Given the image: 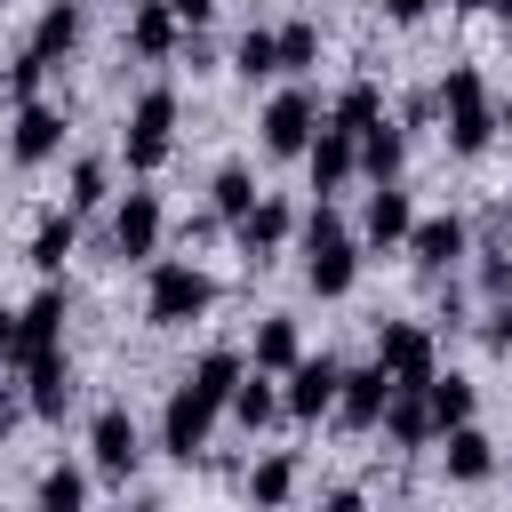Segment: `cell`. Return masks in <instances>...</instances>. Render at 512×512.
I'll list each match as a JSON object with an SVG mask.
<instances>
[{
  "label": "cell",
  "instance_id": "obj_1",
  "mask_svg": "<svg viewBox=\"0 0 512 512\" xmlns=\"http://www.w3.org/2000/svg\"><path fill=\"white\" fill-rule=\"evenodd\" d=\"M440 120H448V152H464V160H480L488 144H496V104H488V80H480V64H456L448 80H440Z\"/></svg>",
  "mask_w": 512,
  "mask_h": 512
},
{
  "label": "cell",
  "instance_id": "obj_2",
  "mask_svg": "<svg viewBox=\"0 0 512 512\" xmlns=\"http://www.w3.org/2000/svg\"><path fill=\"white\" fill-rule=\"evenodd\" d=\"M352 280H360V248H352L344 216L320 200V208L304 216V288H312V296H344Z\"/></svg>",
  "mask_w": 512,
  "mask_h": 512
},
{
  "label": "cell",
  "instance_id": "obj_3",
  "mask_svg": "<svg viewBox=\"0 0 512 512\" xmlns=\"http://www.w3.org/2000/svg\"><path fill=\"white\" fill-rule=\"evenodd\" d=\"M216 304V280L192 264V256H160L152 264V280H144V320L152 328H184V320H200Z\"/></svg>",
  "mask_w": 512,
  "mask_h": 512
},
{
  "label": "cell",
  "instance_id": "obj_4",
  "mask_svg": "<svg viewBox=\"0 0 512 512\" xmlns=\"http://www.w3.org/2000/svg\"><path fill=\"white\" fill-rule=\"evenodd\" d=\"M168 144H176V88H144L128 104V168L152 176L168 160Z\"/></svg>",
  "mask_w": 512,
  "mask_h": 512
},
{
  "label": "cell",
  "instance_id": "obj_5",
  "mask_svg": "<svg viewBox=\"0 0 512 512\" xmlns=\"http://www.w3.org/2000/svg\"><path fill=\"white\" fill-rule=\"evenodd\" d=\"M256 128H264V152H272V160H304L312 136H320V96H312V88H280Z\"/></svg>",
  "mask_w": 512,
  "mask_h": 512
},
{
  "label": "cell",
  "instance_id": "obj_6",
  "mask_svg": "<svg viewBox=\"0 0 512 512\" xmlns=\"http://www.w3.org/2000/svg\"><path fill=\"white\" fill-rule=\"evenodd\" d=\"M56 352H64V288H40V296L16 312V344H8V360L32 368V360H56Z\"/></svg>",
  "mask_w": 512,
  "mask_h": 512
},
{
  "label": "cell",
  "instance_id": "obj_7",
  "mask_svg": "<svg viewBox=\"0 0 512 512\" xmlns=\"http://www.w3.org/2000/svg\"><path fill=\"white\" fill-rule=\"evenodd\" d=\"M376 368L392 384H432V328L424 320H384L376 328Z\"/></svg>",
  "mask_w": 512,
  "mask_h": 512
},
{
  "label": "cell",
  "instance_id": "obj_8",
  "mask_svg": "<svg viewBox=\"0 0 512 512\" xmlns=\"http://www.w3.org/2000/svg\"><path fill=\"white\" fill-rule=\"evenodd\" d=\"M208 432H216V408H208L192 384H176V392H168V408H160V448H168L176 464H192V456L208 448Z\"/></svg>",
  "mask_w": 512,
  "mask_h": 512
},
{
  "label": "cell",
  "instance_id": "obj_9",
  "mask_svg": "<svg viewBox=\"0 0 512 512\" xmlns=\"http://www.w3.org/2000/svg\"><path fill=\"white\" fill-rule=\"evenodd\" d=\"M88 456H96L104 480H128V472L144 464V432H136V416H128V408H96V424H88Z\"/></svg>",
  "mask_w": 512,
  "mask_h": 512
},
{
  "label": "cell",
  "instance_id": "obj_10",
  "mask_svg": "<svg viewBox=\"0 0 512 512\" xmlns=\"http://www.w3.org/2000/svg\"><path fill=\"white\" fill-rule=\"evenodd\" d=\"M336 384H344V368L320 352V360H296L288 368V392H280V416H296V424H312V416H336Z\"/></svg>",
  "mask_w": 512,
  "mask_h": 512
},
{
  "label": "cell",
  "instance_id": "obj_11",
  "mask_svg": "<svg viewBox=\"0 0 512 512\" xmlns=\"http://www.w3.org/2000/svg\"><path fill=\"white\" fill-rule=\"evenodd\" d=\"M384 400H392V376L368 360V368H344V384H336V424L344 432H376L384 424Z\"/></svg>",
  "mask_w": 512,
  "mask_h": 512
},
{
  "label": "cell",
  "instance_id": "obj_12",
  "mask_svg": "<svg viewBox=\"0 0 512 512\" xmlns=\"http://www.w3.org/2000/svg\"><path fill=\"white\" fill-rule=\"evenodd\" d=\"M56 152H64V112H56V104H24L16 128H8V160H16V168H40V160H56Z\"/></svg>",
  "mask_w": 512,
  "mask_h": 512
},
{
  "label": "cell",
  "instance_id": "obj_13",
  "mask_svg": "<svg viewBox=\"0 0 512 512\" xmlns=\"http://www.w3.org/2000/svg\"><path fill=\"white\" fill-rule=\"evenodd\" d=\"M104 240H112L120 264L152 256V248H160V200H152V192H128V200L112 208V232H104Z\"/></svg>",
  "mask_w": 512,
  "mask_h": 512
},
{
  "label": "cell",
  "instance_id": "obj_14",
  "mask_svg": "<svg viewBox=\"0 0 512 512\" xmlns=\"http://www.w3.org/2000/svg\"><path fill=\"white\" fill-rule=\"evenodd\" d=\"M464 248H472V224H464V216H416V224H408V256H416V272H448Z\"/></svg>",
  "mask_w": 512,
  "mask_h": 512
},
{
  "label": "cell",
  "instance_id": "obj_15",
  "mask_svg": "<svg viewBox=\"0 0 512 512\" xmlns=\"http://www.w3.org/2000/svg\"><path fill=\"white\" fill-rule=\"evenodd\" d=\"M80 32H88L80 0H48V8H40V24H32V40H24V56L56 64V56H72V48H80Z\"/></svg>",
  "mask_w": 512,
  "mask_h": 512
},
{
  "label": "cell",
  "instance_id": "obj_16",
  "mask_svg": "<svg viewBox=\"0 0 512 512\" xmlns=\"http://www.w3.org/2000/svg\"><path fill=\"white\" fill-rule=\"evenodd\" d=\"M408 224H416L408 192H400V184H376L368 208H360V240H376V248H408Z\"/></svg>",
  "mask_w": 512,
  "mask_h": 512
},
{
  "label": "cell",
  "instance_id": "obj_17",
  "mask_svg": "<svg viewBox=\"0 0 512 512\" xmlns=\"http://www.w3.org/2000/svg\"><path fill=\"white\" fill-rule=\"evenodd\" d=\"M304 160H312V192H320V200H328L336 184H352V176H360V144H352V136H336L328 120H320V136H312V152H304Z\"/></svg>",
  "mask_w": 512,
  "mask_h": 512
},
{
  "label": "cell",
  "instance_id": "obj_18",
  "mask_svg": "<svg viewBox=\"0 0 512 512\" xmlns=\"http://www.w3.org/2000/svg\"><path fill=\"white\" fill-rule=\"evenodd\" d=\"M24 408L40 416V424H56L64 408H72V360L56 352V360H32L24 368Z\"/></svg>",
  "mask_w": 512,
  "mask_h": 512
},
{
  "label": "cell",
  "instance_id": "obj_19",
  "mask_svg": "<svg viewBox=\"0 0 512 512\" xmlns=\"http://www.w3.org/2000/svg\"><path fill=\"white\" fill-rule=\"evenodd\" d=\"M392 448H424L432 440V408H424V384H392V400H384V424H376Z\"/></svg>",
  "mask_w": 512,
  "mask_h": 512
},
{
  "label": "cell",
  "instance_id": "obj_20",
  "mask_svg": "<svg viewBox=\"0 0 512 512\" xmlns=\"http://www.w3.org/2000/svg\"><path fill=\"white\" fill-rule=\"evenodd\" d=\"M128 48H136L144 64H160V56H176V48H184V32H176L168 0H136V16H128Z\"/></svg>",
  "mask_w": 512,
  "mask_h": 512
},
{
  "label": "cell",
  "instance_id": "obj_21",
  "mask_svg": "<svg viewBox=\"0 0 512 512\" xmlns=\"http://www.w3.org/2000/svg\"><path fill=\"white\" fill-rule=\"evenodd\" d=\"M232 232H240V256H256V264H264V256H280V240L296 232V216H288V200H256Z\"/></svg>",
  "mask_w": 512,
  "mask_h": 512
},
{
  "label": "cell",
  "instance_id": "obj_22",
  "mask_svg": "<svg viewBox=\"0 0 512 512\" xmlns=\"http://www.w3.org/2000/svg\"><path fill=\"white\" fill-rule=\"evenodd\" d=\"M240 376H248V360H240L232 344H216V352H200V360H192V376H184V384H192L208 408H224V400L240 392Z\"/></svg>",
  "mask_w": 512,
  "mask_h": 512
},
{
  "label": "cell",
  "instance_id": "obj_23",
  "mask_svg": "<svg viewBox=\"0 0 512 512\" xmlns=\"http://www.w3.org/2000/svg\"><path fill=\"white\" fill-rule=\"evenodd\" d=\"M448 448H440V464H448V480H488L496 472V440L480 432V424H456V432H440Z\"/></svg>",
  "mask_w": 512,
  "mask_h": 512
},
{
  "label": "cell",
  "instance_id": "obj_24",
  "mask_svg": "<svg viewBox=\"0 0 512 512\" xmlns=\"http://www.w3.org/2000/svg\"><path fill=\"white\" fill-rule=\"evenodd\" d=\"M296 360H304V336H296V320H288V312L256 320V376H288Z\"/></svg>",
  "mask_w": 512,
  "mask_h": 512
},
{
  "label": "cell",
  "instance_id": "obj_25",
  "mask_svg": "<svg viewBox=\"0 0 512 512\" xmlns=\"http://www.w3.org/2000/svg\"><path fill=\"white\" fill-rule=\"evenodd\" d=\"M400 168H408V136L376 120V128L360 136V176H368V184H400Z\"/></svg>",
  "mask_w": 512,
  "mask_h": 512
},
{
  "label": "cell",
  "instance_id": "obj_26",
  "mask_svg": "<svg viewBox=\"0 0 512 512\" xmlns=\"http://www.w3.org/2000/svg\"><path fill=\"white\" fill-rule=\"evenodd\" d=\"M472 376H440L432 368V384H424V408H432V432H456V424H472Z\"/></svg>",
  "mask_w": 512,
  "mask_h": 512
},
{
  "label": "cell",
  "instance_id": "obj_27",
  "mask_svg": "<svg viewBox=\"0 0 512 512\" xmlns=\"http://www.w3.org/2000/svg\"><path fill=\"white\" fill-rule=\"evenodd\" d=\"M376 120H384V96H376V80H352V88L336 96V112H328V128H336V136H352V144H360Z\"/></svg>",
  "mask_w": 512,
  "mask_h": 512
},
{
  "label": "cell",
  "instance_id": "obj_28",
  "mask_svg": "<svg viewBox=\"0 0 512 512\" xmlns=\"http://www.w3.org/2000/svg\"><path fill=\"white\" fill-rule=\"evenodd\" d=\"M288 496H296V456H288V448H272V456L248 472V504H256V512H280Z\"/></svg>",
  "mask_w": 512,
  "mask_h": 512
},
{
  "label": "cell",
  "instance_id": "obj_29",
  "mask_svg": "<svg viewBox=\"0 0 512 512\" xmlns=\"http://www.w3.org/2000/svg\"><path fill=\"white\" fill-rule=\"evenodd\" d=\"M224 408H232V424H240V432H264V424L280 416V392H272V376H256V368H248V376H240V392H232Z\"/></svg>",
  "mask_w": 512,
  "mask_h": 512
},
{
  "label": "cell",
  "instance_id": "obj_30",
  "mask_svg": "<svg viewBox=\"0 0 512 512\" xmlns=\"http://www.w3.org/2000/svg\"><path fill=\"white\" fill-rule=\"evenodd\" d=\"M208 200H216V208H208L216 224H240V216H248V208H256L264 192H256V176H248V168H216V184H208Z\"/></svg>",
  "mask_w": 512,
  "mask_h": 512
},
{
  "label": "cell",
  "instance_id": "obj_31",
  "mask_svg": "<svg viewBox=\"0 0 512 512\" xmlns=\"http://www.w3.org/2000/svg\"><path fill=\"white\" fill-rule=\"evenodd\" d=\"M64 256H72V208L32 224V248H24V264H32V272H64Z\"/></svg>",
  "mask_w": 512,
  "mask_h": 512
},
{
  "label": "cell",
  "instance_id": "obj_32",
  "mask_svg": "<svg viewBox=\"0 0 512 512\" xmlns=\"http://www.w3.org/2000/svg\"><path fill=\"white\" fill-rule=\"evenodd\" d=\"M32 504H40V512H88V472H80V464H48Z\"/></svg>",
  "mask_w": 512,
  "mask_h": 512
},
{
  "label": "cell",
  "instance_id": "obj_33",
  "mask_svg": "<svg viewBox=\"0 0 512 512\" xmlns=\"http://www.w3.org/2000/svg\"><path fill=\"white\" fill-rule=\"evenodd\" d=\"M232 72H240V80H272V72H280V40H272L264 24H248L240 48H232Z\"/></svg>",
  "mask_w": 512,
  "mask_h": 512
},
{
  "label": "cell",
  "instance_id": "obj_34",
  "mask_svg": "<svg viewBox=\"0 0 512 512\" xmlns=\"http://www.w3.org/2000/svg\"><path fill=\"white\" fill-rule=\"evenodd\" d=\"M272 40H280V72H304V64H320V24H280Z\"/></svg>",
  "mask_w": 512,
  "mask_h": 512
},
{
  "label": "cell",
  "instance_id": "obj_35",
  "mask_svg": "<svg viewBox=\"0 0 512 512\" xmlns=\"http://www.w3.org/2000/svg\"><path fill=\"white\" fill-rule=\"evenodd\" d=\"M104 184H112V168H104V160H72V192H64V200H72V216H80V208H104Z\"/></svg>",
  "mask_w": 512,
  "mask_h": 512
},
{
  "label": "cell",
  "instance_id": "obj_36",
  "mask_svg": "<svg viewBox=\"0 0 512 512\" xmlns=\"http://www.w3.org/2000/svg\"><path fill=\"white\" fill-rule=\"evenodd\" d=\"M480 296H488V304H512V256H504V248L480 256Z\"/></svg>",
  "mask_w": 512,
  "mask_h": 512
},
{
  "label": "cell",
  "instance_id": "obj_37",
  "mask_svg": "<svg viewBox=\"0 0 512 512\" xmlns=\"http://www.w3.org/2000/svg\"><path fill=\"white\" fill-rule=\"evenodd\" d=\"M40 80H48L40 56H16V64H8V96H16V104H40Z\"/></svg>",
  "mask_w": 512,
  "mask_h": 512
},
{
  "label": "cell",
  "instance_id": "obj_38",
  "mask_svg": "<svg viewBox=\"0 0 512 512\" xmlns=\"http://www.w3.org/2000/svg\"><path fill=\"white\" fill-rule=\"evenodd\" d=\"M480 344L488 352H512V304H488L480 312Z\"/></svg>",
  "mask_w": 512,
  "mask_h": 512
},
{
  "label": "cell",
  "instance_id": "obj_39",
  "mask_svg": "<svg viewBox=\"0 0 512 512\" xmlns=\"http://www.w3.org/2000/svg\"><path fill=\"white\" fill-rule=\"evenodd\" d=\"M168 16H176V32H200L216 16V0H168Z\"/></svg>",
  "mask_w": 512,
  "mask_h": 512
},
{
  "label": "cell",
  "instance_id": "obj_40",
  "mask_svg": "<svg viewBox=\"0 0 512 512\" xmlns=\"http://www.w3.org/2000/svg\"><path fill=\"white\" fill-rule=\"evenodd\" d=\"M24 416H32V408H24V392H0V432H16Z\"/></svg>",
  "mask_w": 512,
  "mask_h": 512
},
{
  "label": "cell",
  "instance_id": "obj_41",
  "mask_svg": "<svg viewBox=\"0 0 512 512\" xmlns=\"http://www.w3.org/2000/svg\"><path fill=\"white\" fill-rule=\"evenodd\" d=\"M424 8H432V0H384V16H392V24H416Z\"/></svg>",
  "mask_w": 512,
  "mask_h": 512
},
{
  "label": "cell",
  "instance_id": "obj_42",
  "mask_svg": "<svg viewBox=\"0 0 512 512\" xmlns=\"http://www.w3.org/2000/svg\"><path fill=\"white\" fill-rule=\"evenodd\" d=\"M328 512H368V504H360V488H336V496H328Z\"/></svg>",
  "mask_w": 512,
  "mask_h": 512
},
{
  "label": "cell",
  "instance_id": "obj_43",
  "mask_svg": "<svg viewBox=\"0 0 512 512\" xmlns=\"http://www.w3.org/2000/svg\"><path fill=\"white\" fill-rule=\"evenodd\" d=\"M8 344H16V312L0 304V360H8Z\"/></svg>",
  "mask_w": 512,
  "mask_h": 512
},
{
  "label": "cell",
  "instance_id": "obj_44",
  "mask_svg": "<svg viewBox=\"0 0 512 512\" xmlns=\"http://www.w3.org/2000/svg\"><path fill=\"white\" fill-rule=\"evenodd\" d=\"M488 8H496V16H504V24H512V0H488Z\"/></svg>",
  "mask_w": 512,
  "mask_h": 512
},
{
  "label": "cell",
  "instance_id": "obj_45",
  "mask_svg": "<svg viewBox=\"0 0 512 512\" xmlns=\"http://www.w3.org/2000/svg\"><path fill=\"white\" fill-rule=\"evenodd\" d=\"M496 128H512V104H504V112H496Z\"/></svg>",
  "mask_w": 512,
  "mask_h": 512
},
{
  "label": "cell",
  "instance_id": "obj_46",
  "mask_svg": "<svg viewBox=\"0 0 512 512\" xmlns=\"http://www.w3.org/2000/svg\"><path fill=\"white\" fill-rule=\"evenodd\" d=\"M128 512H168V504H128Z\"/></svg>",
  "mask_w": 512,
  "mask_h": 512
},
{
  "label": "cell",
  "instance_id": "obj_47",
  "mask_svg": "<svg viewBox=\"0 0 512 512\" xmlns=\"http://www.w3.org/2000/svg\"><path fill=\"white\" fill-rule=\"evenodd\" d=\"M456 8H488V0H456Z\"/></svg>",
  "mask_w": 512,
  "mask_h": 512
}]
</instances>
